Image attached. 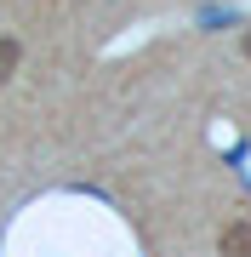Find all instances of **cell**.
<instances>
[{
  "instance_id": "1",
  "label": "cell",
  "mask_w": 251,
  "mask_h": 257,
  "mask_svg": "<svg viewBox=\"0 0 251 257\" xmlns=\"http://www.w3.org/2000/svg\"><path fill=\"white\" fill-rule=\"evenodd\" d=\"M217 251H223V257H251V223H228Z\"/></svg>"
},
{
  "instance_id": "2",
  "label": "cell",
  "mask_w": 251,
  "mask_h": 257,
  "mask_svg": "<svg viewBox=\"0 0 251 257\" xmlns=\"http://www.w3.org/2000/svg\"><path fill=\"white\" fill-rule=\"evenodd\" d=\"M18 57H23V40H12V35H0V86L12 80V69H18Z\"/></svg>"
},
{
  "instance_id": "3",
  "label": "cell",
  "mask_w": 251,
  "mask_h": 257,
  "mask_svg": "<svg viewBox=\"0 0 251 257\" xmlns=\"http://www.w3.org/2000/svg\"><path fill=\"white\" fill-rule=\"evenodd\" d=\"M240 52H245V57H251V29H245V40H240Z\"/></svg>"
}]
</instances>
